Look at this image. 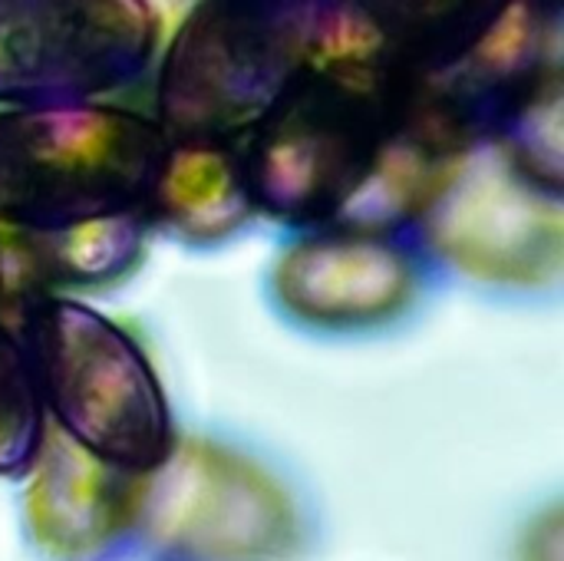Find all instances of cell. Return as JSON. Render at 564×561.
I'll return each mask as SVG.
<instances>
[{"instance_id":"1","label":"cell","mask_w":564,"mask_h":561,"mask_svg":"<svg viewBox=\"0 0 564 561\" xmlns=\"http://www.w3.org/2000/svg\"><path fill=\"white\" fill-rule=\"evenodd\" d=\"M46 423L96 460L149 473L175 446L169 393L139 347L102 311L56 291L33 294L17 317Z\"/></svg>"},{"instance_id":"2","label":"cell","mask_w":564,"mask_h":561,"mask_svg":"<svg viewBox=\"0 0 564 561\" xmlns=\"http://www.w3.org/2000/svg\"><path fill=\"white\" fill-rule=\"evenodd\" d=\"M317 549V506L238 443L178 433L142 473L139 561H307Z\"/></svg>"},{"instance_id":"3","label":"cell","mask_w":564,"mask_h":561,"mask_svg":"<svg viewBox=\"0 0 564 561\" xmlns=\"http://www.w3.org/2000/svg\"><path fill=\"white\" fill-rule=\"evenodd\" d=\"M330 0H195L155 79L165 136L241 142L314 60Z\"/></svg>"},{"instance_id":"4","label":"cell","mask_w":564,"mask_h":561,"mask_svg":"<svg viewBox=\"0 0 564 561\" xmlns=\"http://www.w3.org/2000/svg\"><path fill=\"white\" fill-rule=\"evenodd\" d=\"M165 145L152 116L99 99L0 112V231H53L145 212Z\"/></svg>"},{"instance_id":"5","label":"cell","mask_w":564,"mask_h":561,"mask_svg":"<svg viewBox=\"0 0 564 561\" xmlns=\"http://www.w3.org/2000/svg\"><path fill=\"white\" fill-rule=\"evenodd\" d=\"M152 0H0V106L102 99L152 63Z\"/></svg>"},{"instance_id":"6","label":"cell","mask_w":564,"mask_h":561,"mask_svg":"<svg viewBox=\"0 0 564 561\" xmlns=\"http://www.w3.org/2000/svg\"><path fill=\"white\" fill-rule=\"evenodd\" d=\"M562 192L529 179L492 136H482L453 162L416 225L456 271L535 284L562 268Z\"/></svg>"},{"instance_id":"7","label":"cell","mask_w":564,"mask_h":561,"mask_svg":"<svg viewBox=\"0 0 564 561\" xmlns=\"http://www.w3.org/2000/svg\"><path fill=\"white\" fill-rule=\"evenodd\" d=\"M20 529L36 561H139L142 473L109 466L46 423L23 476Z\"/></svg>"},{"instance_id":"8","label":"cell","mask_w":564,"mask_h":561,"mask_svg":"<svg viewBox=\"0 0 564 561\" xmlns=\"http://www.w3.org/2000/svg\"><path fill=\"white\" fill-rule=\"evenodd\" d=\"M416 291V261L387 231L304 228L271 268L278 308L304 327L360 331L393 321Z\"/></svg>"},{"instance_id":"9","label":"cell","mask_w":564,"mask_h":561,"mask_svg":"<svg viewBox=\"0 0 564 561\" xmlns=\"http://www.w3.org/2000/svg\"><path fill=\"white\" fill-rule=\"evenodd\" d=\"M516 7L519 0H330L317 50L430 89L469 63Z\"/></svg>"},{"instance_id":"10","label":"cell","mask_w":564,"mask_h":561,"mask_svg":"<svg viewBox=\"0 0 564 561\" xmlns=\"http://www.w3.org/2000/svg\"><path fill=\"white\" fill-rule=\"evenodd\" d=\"M258 215L241 142L165 136L149 195V225L188 245H218L238 235Z\"/></svg>"},{"instance_id":"11","label":"cell","mask_w":564,"mask_h":561,"mask_svg":"<svg viewBox=\"0 0 564 561\" xmlns=\"http://www.w3.org/2000/svg\"><path fill=\"white\" fill-rule=\"evenodd\" d=\"M149 218L142 208L86 218L53 231H0L26 301L40 291L96 288L132 271L145 251Z\"/></svg>"},{"instance_id":"12","label":"cell","mask_w":564,"mask_h":561,"mask_svg":"<svg viewBox=\"0 0 564 561\" xmlns=\"http://www.w3.org/2000/svg\"><path fill=\"white\" fill-rule=\"evenodd\" d=\"M562 69L545 63L492 126L502 152L539 185L562 192Z\"/></svg>"},{"instance_id":"13","label":"cell","mask_w":564,"mask_h":561,"mask_svg":"<svg viewBox=\"0 0 564 561\" xmlns=\"http://www.w3.org/2000/svg\"><path fill=\"white\" fill-rule=\"evenodd\" d=\"M46 433L30 354L10 317L0 314V479H23Z\"/></svg>"},{"instance_id":"14","label":"cell","mask_w":564,"mask_h":561,"mask_svg":"<svg viewBox=\"0 0 564 561\" xmlns=\"http://www.w3.org/2000/svg\"><path fill=\"white\" fill-rule=\"evenodd\" d=\"M502 561H562V503L552 496L545 506H532L516 526Z\"/></svg>"},{"instance_id":"15","label":"cell","mask_w":564,"mask_h":561,"mask_svg":"<svg viewBox=\"0 0 564 561\" xmlns=\"http://www.w3.org/2000/svg\"><path fill=\"white\" fill-rule=\"evenodd\" d=\"M23 304H26V294H23L20 281H17V268H13L10 248H7V241L0 235V314L17 324Z\"/></svg>"}]
</instances>
